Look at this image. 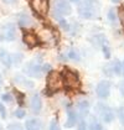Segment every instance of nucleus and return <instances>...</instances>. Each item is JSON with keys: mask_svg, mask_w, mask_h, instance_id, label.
Returning <instances> with one entry per match:
<instances>
[{"mask_svg": "<svg viewBox=\"0 0 124 130\" xmlns=\"http://www.w3.org/2000/svg\"><path fill=\"white\" fill-rule=\"evenodd\" d=\"M78 14L83 19H98L101 14V4L98 0H83L78 6Z\"/></svg>", "mask_w": 124, "mask_h": 130, "instance_id": "1", "label": "nucleus"}, {"mask_svg": "<svg viewBox=\"0 0 124 130\" xmlns=\"http://www.w3.org/2000/svg\"><path fill=\"white\" fill-rule=\"evenodd\" d=\"M51 71V66L50 64H43L40 62V60H34L30 61L29 63L25 64L24 67V72L30 76V77H36V78H40L43 73H47Z\"/></svg>", "mask_w": 124, "mask_h": 130, "instance_id": "2", "label": "nucleus"}, {"mask_svg": "<svg viewBox=\"0 0 124 130\" xmlns=\"http://www.w3.org/2000/svg\"><path fill=\"white\" fill-rule=\"evenodd\" d=\"M62 77V82H63V86L68 89H77L80 88L81 86V80L80 77L76 72H73L72 70H68V68H65L63 72L61 73Z\"/></svg>", "mask_w": 124, "mask_h": 130, "instance_id": "3", "label": "nucleus"}, {"mask_svg": "<svg viewBox=\"0 0 124 130\" xmlns=\"http://www.w3.org/2000/svg\"><path fill=\"white\" fill-rule=\"evenodd\" d=\"M72 12V8L67 0H55L53 1V16L58 20L63 16H68Z\"/></svg>", "mask_w": 124, "mask_h": 130, "instance_id": "4", "label": "nucleus"}, {"mask_svg": "<svg viewBox=\"0 0 124 130\" xmlns=\"http://www.w3.org/2000/svg\"><path fill=\"white\" fill-rule=\"evenodd\" d=\"M62 86H63V82H62L61 74L55 72V71H50V73L47 76V92H49V94H53Z\"/></svg>", "mask_w": 124, "mask_h": 130, "instance_id": "5", "label": "nucleus"}, {"mask_svg": "<svg viewBox=\"0 0 124 130\" xmlns=\"http://www.w3.org/2000/svg\"><path fill=\"white\" fill-rule=\"evenodd\" d=\"M96 110H97L99 118L103 120V123L109 124V123H112V121L114 120V117H115V115H114V111L112 110V108H109L108 105L99 103V104H97Z\"/></svg>", "mask_w": 124, "mask_h": 130, "instance_id": "6", "label": "nucleus"}, {"mask_svg": "<svg viewBox=\"0 0 124 130\" xmlns=\"http://www.w3.org/2000/svg\"><path fill=\"white\" fill-rule=\"evenodd\" d=\"M111 82L109 80H101L96 88V92H97V95L102 99H105L109 97L111 94Z\"/></svg>", "mask_w": 124, "mask_h": 130, "instance_id": "7", "label": "nucleus"}, {"mask_svg": "<svg viewBox=\"0 0 124 130\" xmlns=\"http://www.w3.org/2000/svg\"><path fill=\"white\" fill-rule=\"evenodd\" d=\"M32 9L35 10L36 14L45 16L49 11V0H32Z\"/></svg>", "mask_w": 124, "mask_h": 130, "instance_id": "8", "label": "nucleus"}, {"mask_svg": "<svg viewBox=\"0 0 124 130\" xmlns=\"http://www.w3.org/2000/svg\"><path fill=\"white\" fill-rule=\"evenodd\" d=\"M66 113H67V120L65 123V126L66 128H72L77 124V120H78V115L76 113V110L73 109L72 107L68 104L66 107Z\"/></svg>", "mask_w": 124, "mask_h": 130, "instance_id": "9", "label": "nucleus"}, {"mask_svg": "<svg viewBox=\"0 0 124 130\" xmlns=\"http://www.w3.org/2000/svg\"><path fill=\"white\" fill-rule=\"evenodd\" d=\"M22 41L25 42V45H27L29 47H36L41 43V41L39 39V36H36L32 32H24L22 35Z\"/></svg>", "mask_w": 124, "mask_h": 130, "instance_id": "10", "label": "nucleus"}, {"mask_svg": "<svg viewBox=\"0 0 124 130\" xmlns=\"http://www.w3.org/2000/svg\"><path fill=\"white\" fill-rule=\"evenodd\" d=\"M14 83L18 84V86H21V87H25V88H34V86H35V83H34L32 80L29 79V78H26V77L22 76V74H15Z\"/></svg>", "mask_w": 124, "mask_h": 130, "instance_id": "11", "label": "nucleus"}, {"mask_svg": "<svg viewBox=\"0 0 124 130\" xmlns=\"http://www.w3.org/2000/svg\"><path fill=\"white\" fill-rule=\"evenodd\" d=\"M30 107L34 114H39L42 109V100L39 94H34L30 99Z\"/></svg>", "mask_w": 124, "mask_h": 130, "instance_id": "12", "label": "nucleus"}, {"mask_svg": "<svg viewBox=\"0 0 124 130\" xmlns=\"http://www.w3.org/2000/svg\"><path fill=\"white\" fill-rule=\"evenodd\" d=\"M3 32H4V39L6 41H14L16 39V30L12 24H6L3 29Z\"/></svg>", "mask_w": 124, "mask_h": 130, "instance_id": "13", "label": "nucleus"}, {"mask_svg": "<svg viewBox=\"0 0 124 130\" xmlns=\"http://www.w3.org/2000/svg\"><path fill=\"white\" fill-rule=\"evenodd\" d=\"M25 128H26V130H41L42 125H41V121L37 118H31V119L26 120Z\"/></svg>", "mask_w": 124, "mask_h": 130, "instance_id": "14", "label": "nucleus"}, {"mask_svg": "<svg viewBox=\"0 0 124 130\" xmlns=\"http://www.w3.org/2000/svg\"><path fill=\"white\" fill-rule=\"evenodd\" d=\"M0 60L4 63V66H6L8 68L12 66V55H10L8 51L0 50Z\"/></svg>", "mask_w": 124, "mask_h": 130, "instance_id": "15", "label": "nucleus"}, {"mask_svg": "<svg viewBox=\"0 0 124 130\" xmlns=\"http://www.w3.org/2000/svg\"><path fill=\"white\" fill-rule=\"evenodd\" d=\"M77 108H78V113L82 115V117H87L88 113H89V103L86 99L80 100L77 103Z\"/></svg>", "mask_w": 124, "mask_h": 130, "instance_id": "16", "label": "nucleus"}, {"mask_svg": "<svg viewBox=\"0 0 124 130\" xmlns=\"http://www.w3.org/2000/svg\"><path fill=\"white\" fill-rule=\"evenodd\" d=\"M32 24H34V20L27 14H21L19 16V25L21 27H31Z\"/></svg>", "mask_w": 124, "mask_h": 130, "instance_id": "17", "label": "nucleus"}, {"mask_svg": "<svg viewBox=\"0 0 124 130\" xmlns=\"http://www.w3.org/2000/svg\"><path fill=\"white\" fill-rule=\"evenodd\" d=\"M111 71H112V73L113 74H120L122 73V62L118 60L113 61V63L111 64Z\"/></svg>", "mask_w": 124, "mask_h": 130, "instance_id": "18", "label": "nucleus"}, {"mask_svg": "<svg viewBox=\"0 0 124 130\" xmlns=\"http://www.w3.org/2000/svg\"><path fill=\"white\" fill-rule=\"evenodd\" d=\"M89 130H107V129L104 128L99 121H97L96 119H92L91 125H89Z\"/></svg>", "mask_w": 124, "mask_h": 130, "instance_id": "19", "label": "nucleus"}, {"mask_svg": "<svg viewBox=\"0 0 124 130\" xmlns=\"http://www.w3.org/2000/svg\"><path fill=\"white\" fill-rule=\"evenodd\" d=\"M68 58L72 61H80L81 60V57H80V55H78V52L74 50V48H71L70 52H68Z\"/></svg>", "mask_w": 124, "mask_h": 130, "instance_id": "20", "label": "nucleus"}, {"mask_svg": "<svg viewBox=\"0 0 124 130\" xmlns=\"http://www.w3.org/2000/svg\"><path fill=\"white\" fill-rule=\"evenodd\" d=\"M101 47H102V51H103L104 57H105V58H109V57H111V50H109L108 42H107V43H104V45H102Z\"/></svg>", "mask_w": 124, "mask_h": 130, "instance_id": "21", "label": "nucleus"}, {"mask_svg": "<svg viewBox=\"0 0 124 130\" xmlns=\"http://www.w3.org/2000/svg\"><path fill=\"white\" fill-rule=\"evenodd\" d=\"M108 20L111 22H115L117 21V14H115L114 9H109V11H108Z\"/></svg>", "mask_w": 124, "mask_h": 130, "instance_id": "22", "label": "nucleus"}, {"mask_svg": "<svg viewBox=\"0 0 124 130\" xmlns=\"http://www.w3.org/2000/svg\"><path fill=\"white\" fill-rule=\"evenodd\" d=\"M15 117L18 118V119H22L24 117H25V110L22 109V108H19V109H16L15 110Z\"/></svg>", "mask_w": 124, "mask_h": 130, "instance_id": "23", "label": "nucleus"}, {"mask_svg": "<svg viewBox=\"0 0 124 130\" xmlns=\"http://www.w3.org/2000/svg\"><path fill=\"white\" fill-rule=\"evenodd\" d=\"M58 22H60V26H61L62 29L65 31H67V30H70V26H68V22L65 20V19H58Z\"/></svg>", "mask_w": 124, "mask_h": 130, "instance_id": "24", "label": "nucleus"}, {"mask_svg": "<svg viewBox=\"0 0 124 130\" xmlns=\"http://www.w3.org/2000/svg\"><path fill=\"white\" fill-rule=\"evenodd\" d=\"M1 100L3 102H6V103H9L12 100V95H11L10 93H4L3 95H1Z\"/></svg>", "mask_w": 124, "mask_h": 130, "instance_id": "25", "label": "nucleus"}, {"mask_svg": "<svg viewBox=\"0 0 124 130\" xmlns=\"http://www.w3.org/2000/svg\"><path fill=\"white\" fill-rule=\"evenodd\" d=\"M49 130H61L60 129V125L57 123V120H52L51 124H50V129Z\"/></svg>", "mask_w": 124, "mask_h": 130, "instance_id": "26", "label": "nucleus"}, {"mask_svg": "<svg viewBox=\"0 0 124 130\" xmlns=\"http://www.w3.org/2000/svg\"><path fill=\"white\" fill-rule=\"evenodd\" d=\"M118 117H119V120H120V123L124 125V107L122 108H119L118 110Z\"/></svg>", "mask_w": 124, "mask_h": 130, "instance_id": "27", "label": "nucleus"}, {"mask_svg": "<svg viewBox=\"0 0 124 130\" xmlns=\"http://www.w3.org/2000/svg\"><path fill=\"white\" fill-rule=\"evenodd\" d=\"M8 130H24L20 124H10L8 126Z\"/></svg>", "mask_w": 124, "mask_h": 130, "instance_id": "28", "label": "nucleus"}, {"mask_svg": "<svg viewBox=\"0 0 124 130\" xmlns=\"http://www.w3.org/2000/svg\"><path fill=\"white\" fill-rule=\"evenodd\" d=\"M0 115H1V118H6V110H5V108H4V104L0 102Z\"/></svg>", "mask_w": 124, "mask_h": 130, "instance_id": "29", "label": "nucleus"}, {"mask_svg": "<svg viewBox=\"0 0 124 130\" xmlns=\"http://www.w3.org/2000/svg\"><path fill=\"white\" fill-rule=\"evenodd\" d=\"M78 130H88L87 129V124H86L84 120L80 121V124H78Z\"/></svg>", "mask_w": 124, "mask_h": 130, "instance_id": "30", "label": "nucleus"}, {"mask_svg": "<svg viewBox=\"0 0 124 130\" xmlns=\"http://www.w3.org/2000/svg\"><path fill=\"white\" fill-rule=\"evenodd\" d=\"M15 93H16V98H18L19 104H20V105H22V97H24V95H22L21 93H19V92H15Z\"/></svg>", "mask_w": 124, "mask_h": 130, "instance_id": "31", "label": "nucleus"}, {"mask_svg": "<svg viewBox=\"0 0 124 130\" xmlns=\"http://www.w3.org/2000/svg\"><path fill=\"white\" fill-rule=\"evenodd\" d=\"M119 19H120V22L124 26V10H120V14H119Z\"/></svg>", "mask_w": 124, "mask_h": 130, "instance_id": "32", "label": "nucleus"}, {"mask_svg": "<svg viewBox=\"0 0 124 130\" xmlns=\"http://www.w3.org/2000/svg\"><path fill=\"white\" fill-rule=\"evenodd\" d=\"M3 3H5V4H8V5H12V4H15L18 0H1Z\"/></svg>", "mask_w": 124, "mask_h": 130, "instance_id": "33", "label": "nucleus"}, {"mask_svg": "<svg viewBox=\"0 0 124 130\" xmlns=\"http://www.w3.org/2000/svg\"><path fill=\"white\" fill-rule=\"evenodd\" d=\"M119 89H120V94L124 97V80L120 83V88H119Z\"/></svg>", "mask_w": 124, "mask_h": 130, "instance_id": "34", "label": "nucleus"}, {"mask_svg": "<svg viewBox=\"0 0 124 130\" xmlns=\"http://www.w3.org/2000/svg\"><path fill=\"white\" fill-rule=\"evenodd\" d=\"M122 73H123V76H124V60L122 62Z\"/></svg>", "mask_w": 124, "mask_h": 130, "instance_id": "35", "label": "nucleus"}, {"mask_svg": "<svg viewBox=\"0 0 124 130\" xmlns=\"http://www.w3.org/2000/svg\"><path fill=\"white\" fill-rule=\"evenodd\" d=\"M112 3H114V4H119L120 0H112Z\"/></svg>", "mask_w": 124, "mask_h": 130, "instance_id": "36", "label": "nucleus"}, {"mask_svg": "<svg viewBox=\"0 0 124 130\" xmlns=\"http://www.w3.org/2000/svg\"><path fill=\"white\" fill-rule=\"evenodd\" d=\"M1 84H3V77H1V74H0V87H1Z\"/></svg>", "mask_w": 124, "mask_h": 130, "instance_id": "37", "label": "nucleus"}, {"mask_svg": "<svg viewBox=\"0 0 124 130\" xmlns=\"http://www.w3.org/2000/svg\"><path fill=\"white\" fill-rule=\"evenodd\" d=\"M70 1H72V3H78L80 0H70Z\"/></svg>", "mask_w": 124, "mask_h": 130, "instance_id": "38", "label": "nucleus"}, {"mask_svg": "<svg viewBox=\"0 0 124 130\" xmlns=\"http://www.w3.org/2000/svg\"><path fill=\"white\" fill-rule=\"evenodd\" d=\"M0 130H1V125H0Z\"/></svg>", "mask_w": 124, "mask_h": 130, "instance_id": "39", "label": "nucleus"}]
</instances>
